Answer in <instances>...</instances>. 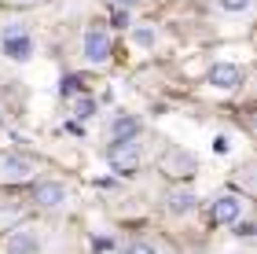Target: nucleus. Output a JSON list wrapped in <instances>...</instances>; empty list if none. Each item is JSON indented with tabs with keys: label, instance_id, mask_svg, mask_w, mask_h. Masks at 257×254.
I'll return each mask as SVG.
<instances>
[{
	"label": "nucleus",
	"instance_id": "12",
	"mask_svg": "<svg viewBox=\"0 0 257 254\" xmlns=\"http://www.w3.org/2000/svg\"><path fill=\"white\" fill-rule=\"evenodd\" d=\"M74 114L77 118H92V114H96V100L92 96H77L74 100Z\"/></svg>",
	"mask_w": 257,
	"mask_h": 254
},
{
	"label": "nucleus",
	"instance_id": "14",
	"mask_svg": "<svg viewBox=\"0 0 257 254\" xmlns=\"http://www.w3.org/2000/svg\"><path fill=\"white\" fill-rule=\"evenodd\" d=\"M133 41L144 44V48H151V44H155V33H151V30H133Z\"/></svg>",
	"mask_w": 257,
	"mask_h": 254
},
{
	"label": "nucleus",
	"instance_id": "9",
	"mask_svg": "<svg viewBox=\"0 0 257 254\" xmlns=\"http://www.w3.org/2000/svg\"><path fill=\"white\" fill-rule=\"evenodd\" d=\"M107 136H110V144H118V140H136V136H140V118H133V114H118V118L110 122Z\"/></svg>",
	"mask_w": 257,
	"mask_h": 254
},
{
	"label": "nucleus",
	"instance_id": "7",
	"mask_svg": "<svg viewBox=\"0 0 257 254\" xmlns=\"http://www.w3.org/2000/svg\"><path fill=\"white\" fill-rule=\"evenodd\" d=\"M33 203L44 206V210H55V206H63V203H66V184H59V181H44V184H37V188H33Z\"/></svg>",
	"mask_w": 257,
	"mask_h": 254
},
{
	"label": "nucleus",
	"instance_id": "5",
	"mask_svg": "<svg viewBox=\"0 0 257 254\" xmlns=\"http://www.w3.org/2000/svg\"><path fill=\"white\" fill-rule=\"evenodd\" d=\"M213 225H235L239 217H242V199L235 192H224V195H217L213 199Z\"/></svg>",
	"mask_w": 257,
	"mask_h": 254
},
{
	"label": "nucleus",
	"instance_id": "10",
	"mask_svg": "<svg viewBox=\"0 0 257 254\" xmlns=\"http://www.w3.org/2000/svg\"><path fill=\"white\" fill-rule=\"evenodd\" d=\"M198 206V195H191V192H169L166 195V210L169 214H191Z\"/></svg>",
	"mask_w": 257,
	"mask_h": 254
},
{
	"label": "nucleus",
	"instance_id": "15",
	"mask_svg": "<svg viewBox=\"0 0 257 254\" xmlns=\"http://www.w3.org/2000/svg\"><path fill=\"white\" fill-rule=\"evenodd\" d=\"M128 254H162L158 247H151V243H144V239H140V243H133L128 247Z\"/></svg>",
	"mask_w": 257,
	"mask_h": 254
},
{
	"label": "nucleus",
	"instance_id": "8",
	"mask_svg": "<svg viewBox=\"0 0 257 254\" xmlns=\"http://www.w3.org/2000/svg\"><path fill=\"white\" fill-rule=\"evenodd\" d=\"M8 254H41V239L33 228H15V232L8 236Z\"/></svg>",
	"mask_w": 257,
	"mask_h": 254
},
{
	"label": "nucleus",
	"instance_id": "6",
	"mask_svg": "<svg viewBox=\"0 0 257 254\" xmlns=\"http://www.w3.org/2000/svg\"><path fill=\"white\" fill-rule=\"evenodd\" d=\"M206 81L213 85V89H220V92H231V89L242 85V66L239 63H217L213 70H209Z\"/></svg>",
	"mask_w": 257,
	"mask_h": 254
},
{
	"label": "nucleus",
	"instance_id": "17",
	"mask_svg": "<svg viewBox=\"0 0 257 254\" xmlns=\"http://www.w3.org/2000/svg\"><path fill=\"white\" fill-rule=\"evenodd\" d=\"M213 151H217V155L228 151V136H217V140H213Z\"/></svg>",
	"mask_w": 257,
	"mask_h": 254
},
{
	"label": "nucleus",
	"instance_id": "1",
	"mask_svg": "<svg viewBox=\"0 0 257 254\" xmlns=\"http://www.w3.org/2000/svg\"><path fill=\"white\" fill-rule=\"evenodd\" d=\"M0 48H4L8 59L26 63L30 55H33V37H30V26H22V22H11V26H4V33H0Z\"/></svg>",
	"mask_w": 257,
	"mask_h": 254
},
{
	"label": "nucleus",
	"instance_id": "11",
	"mask_svg": "<svg viewBox=\"0 0 257 254\" xmlns=\"http://www.w3.org/2000/svg\"><path fill=\"white\" fill-rule=\"evenodd\" d=\"M166 170H169V173H180V177H184V173L191 170V158H188V155H166Z\"/></svg>",
	"mask_w": 257,
	"mask_h": 254
},
{
	"label": "nucleus",
	"instance_id": "3",
	"mask_svg": "<svg viewBox=\"0 0 257 254\" xmlns=\"http://www.w3.org/2000/svg\"><path fill=\"white\" fill-rule=\"evenodd\" d=\"M107 158H110V166L118 170V173H133V170L140 166V158H144L140 136H136V140H118V144H110V147H107Z\"/></svg>",
	"mask_w": 257,
	"mask_h": 254
},
{
	"label": "nucleus",
	"instance_id": "16",
	"mask_svg": "<svg viewBox=\"0 0 257 254\" xmlns=\"http://www.w3.org/2000/svg\"><path fill=\"white\" fill-rule=\"evenodd\" d=\"M77 89H81V85H77V77H66V81H63V92H66V96H74Z\"/></svg>",
	"mask_w": 257,
	"mask_h": 254
},
{
	"label": "nucleus",
	"instance_id": "20",
	"mask_svg": "<svg viewBox=\"0 0 257 254\" xmlns=\"http://www.w3.org/2000/svg\"><path fill=\"white\" fill-rule=\"evenodd\" d=\"M0 125H4V107H0Z\"/></svg>",
	"mask_w": 257,
	"mask_h": 254
},
{
	"label": "nucleus",
	"instance_id": "18",
	"mask_svg": "<svg viewBox=\"0 0 257 254\" xmlns=\"http://www.w3.org/2000/svg\"><path fill=\"white\" fill-rule=\"evenodd\" d=\"M114 4H121V8H133V4H140V0H114Z\"/></svg>",
	"mask_w": 257,
	"mask_h": 254
},
{
	"label": "nucleus",
	"instance_id": "19",
	"mask_svg": "<svg viewBox=\"0 0 257 254\" xmlns=\"http://www.w3.org/2000/svg\"><path fill=\"white\" fill-rule=\"evenodd\" d=\"M4 4H37V0H4Z\"/></svg>",
	"mask_w": 257,
	"mask_h": 254
},
{
	"label": "nucleus",
	"instance_id": "13",
	"mask_svg": "<svg viewBox=\"0 0 257 254\" xmlns=\"http://www.w3.org/2000/svg\"><path fill=\"white\" fill-rule=\"evenodd\" d=\"M220 8L231 11V15H239V11H246V8H250V0H220Z\"/></svg>",
	"mask_w": 257,
	"mask_h": 254
},
{
	"label": "nucleus",
	"instance_id": "2",
	"mask_svg": "<svg viewBox=\"0 0 257 254\" xmlns=\"http://www.w3.org/2000/svg\"><path fill=\"white\" fill-rule=\"evenodd\" d=\"M110 48H114V41H110V30L107 26H88L85 30V37H81V52H85V59L92 66H103L110 59Z\"/></svg>",
	"mask_w": 257,
	"mask_h": 254
},
{
	"label": "nucleus",
	"instance_id": "4",
	"mask_svg": "<svg viewBox=\"0 0 257 254\" xmlns=\"http://www.w3.org/2000/svg\"><path fill=\"white\" fill-rule=\"evenodd\" d=\"M33 177V162L15 151H0V184H22Z\"/></svg>",
	"mask_w": 257,
	"mask_h": 254
}]
</instances>
